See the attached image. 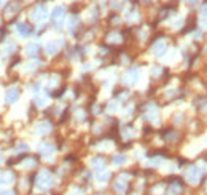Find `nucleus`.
Here are the masks:
<instances>
[{
	"mask_svg": "<svg viewBox=\"0 0 207 195\" xmlns=\"http://www.w3.org/2000/svg\"><path fill=\"white\" fill-rule=\"evenodd\" d=\"M51 184H53L51 174H49L46 170L40 171V173H38V178H37V187H38L40 190H48V189L51 187Z\"/></svg>",
	"mask_w": 207,
	"mask_h": 195,
	"instance_id": "1",
	"label": "nucleus"
},
{
	"mask_svg": "<svg viewBox=\"0 0 207 195\" xmlns=\"http://www.w3.org/2000/svg\"><path fill=\"white\" fill-rule=\"evenodd\" d=\"M13 179H15V174H13L10 170L0 171V186H8V184H11Z\"/></svg>",
	"mask_w": 207,
	"mask_h": 195,
	"instance_id": "2",
	"label": "nucleus"
},
{
	"mask_svg": "<svg viewBox=\"0 0 207 195\" xmlns=\"http://www.w3.org/2000/svg\"><path fill=\"white\" fill-rule=\"evenodd\" d=\"M201 174H202V171L199 168H190L186 171V179L191 181V182H198V179L201 178Z\"/></svg>",
	"mask_w": 207,
	"mask_h": 195,
	"instance_id": "3",
	"label": "nucleus"
},
{
	"mask_svg": "<svg viewBox=\"0 0 207 195\" xmlns=\"http://www.w3.org/2000/svg\"><path fill=\"white\" fill-rule=\"evenodd\" d=\"M19 98V90L18 88H10L7 93H5V101L7 102H15Z\"/></svg>",
	"mask_w": 207,
	"mask_h": 195,
	"instance_id": "4",
	"label": "nucleus"
},
{
	"mask_svg": "<svg viewBox=\"0 0 207 195\" xmlns=\"http://www.w3.org/2000/svg\"><path fill=\"white\" fill-rule=\"evenodd\" d=\"M59 47H61V40H51L49 42V43L46 45V53L48 54H54V53H56L58 50H59Z\"/></svg>",
	"mask_w": 207,
	"mask_h": 195,
	"instance_id": "5",
	"label": "nucleus"
},
{
	"mask_svg": "<svg viewBox=\"0 0 207 195\" xmlns=\"http://www.w3.org/2000/svg\"><path fill=\"white\" fill-rule=\"evenodd\" d=\"M45 15H46V10L43 8V7H37L34 11H32V19H35V21H41L45 18Z\"/></svg>",
	"mask_w": 207,
	"mask_h": 195,
	"instance_id": "6",
	"label": "nucleus"
},
{
	"mask_svg": "<svg viewBox=\"0 0 207 195\" xmlns=\"http://www.w3.org/2000/svg\"><path fill=\"white\" fill-rule=\"evenodd\" d=\"M137 78H139V69H137V67H132L131 71L126 74V82H128V83H135Z\"/></svg>",
	"mask_w": 207,
	"mask_h": 195,
	"instance_id": "7",
	"label": "nucleus"
},
{
	"mask_svg": "<svg viewBox=\"0 0 207 195\" xmlns=\"http://www.w3.org/2000/svg\"><path fill=\"white\" fill-rule=\"evenodd\" d=\"M16 31H18L19 35L26 37V35H29V34H31V26H29V24H26V22H21V24H18Z\"/></svg>",
	"mask_w": 207,
	"mask_h": 195,
	"instance_id": "8",
	"label": "nucleus"
},
{
	"mask_svg": "<svg viewBox=\"0 0 207 195\" xmlns=\"http://www.w3.org/2000/svg\"><path fill=\"white\" fill-rule=\"evenodd\" d=\"M49 130H51V125H49L48 122H41V123H38L37 127H35V131H37V133H40V134L48 133Z\"/></svg>",
	"mask_w": 207,
	"mask_h": 195,
	"instance_id": "9",
	"label": "nucleus"
},
{
	"mask_svg": "<svg viewBox=\"0 0 207 195\" xmlns=\"http://www.w3.org/2000/svg\"><path fill=\"white\" fill-rule=\"evenodd\" d=\"M64 13H65V10H64L62 7L54 8V11H53V19H54V21H61V19L64 18Z\"/></svg>",
	"mask_w": 207,
	"mask_h": 195,
	"instance_id": "10",
	"label": "nucleus"
},
{
	"mask_svg": "<svg viewBox=\"0 0 207 195\" xmlns=\"http://www.w3.org/2000/svg\"><path fill=\"white\" fill-rule=\"evenodd\" d=\"M53 150H54V147L49 142H45L43 146H40V152H43V154H51Z\"/></svg>",
	"mask_w": 207,
	"mask_h": 195,
	"instance_id": "11",
	"label": "nucleus"
},
{
	"mask_svg": "<svg viewBox=\"0 0 207 195\" xmlns=\"http://www.w3.org/2000/svg\"><path fill=\"white\" fill-rule=\"evenodd\" d=\"M37 51H38V45H35V43H32V45H27L26 47V53L27 54H37Z\"/></svg>",
	"mask_w": 207,
	"mask_h": 195,
	"instance_id": "12",
	"label": "nucleus"
},
{
	"mask_svg": "<svg viewBox=\"0 0 207 195\" xmlns=\"http://www.w3.org/2000/svg\"><path fill=\"white\" fill-rule=\"evenodd\" d=\"M18 8H19V3H18V2H13V3H10V5L7 7L5 13H7V15H10V13H15Z\"/></svg>",
	"mask_w": 207,
	"mask_h": 195,
	"instance_id": "13",
	"label": "nucleus"
},
{
	"mask_svg": "<svg viewBox=\"0 0 207 195\" xmlns=\"http://www.w3.org/2000/svg\"><path fill=\"white\" fill-rule=\"evenodd\" d=\"M124 189H126V184H124L123 181H120V179H118L116 182H115V190H116V192H121V193H123V192H124Z\"/></svg>",
	"mask_w": 207,
	"mask_h": 195,
	"instance_id": "14",
	"label": "nucleus"
},
{
	"mask_svg": "<svg viewBox=\"0 0 207 195\" xmlns=\"http://www.w3.org/2000/svg\"><path fill=\"white\" fill-rule=\"evenodd\" d=\"M124 162H126V157L124 155H115V158H113L115 165H120V163H124Z\"/></svg>",
	"mask_w": 207,
	"mask_h": 195,
	"instance_id": "15",
	"label": "nucleus"
},
{
	"mask_svg": "<svg viewBox=\"0 0 207 195\" xmlns=\"http://www.w3.org/2000/svg\"><path fill=\"white\" fill-rule=\"evenodd\" d=\"M15 48H16V45L13 43V42H10V43L7 45V48H5V53L8 54V53H11V51H15Z\"/></svg>",
	"mask_w": 207,
	"mask_h": 195,
	"instance_id": "16",
	"label": "nucleus"
},
{
	"mask_svg": "<svg viewBox=\"0 0 207 195\" xmlns=\"http://www.w3.org/2000/svg\"><path fill=\"white\" fill-rule=\"evenodd\" d=\"M108 176H110V173H108V171H104L102 174H99V173H97V179H99V181H107V179H108Z\"/></svg>",
	"mask_w": 207,
	"mask_h": 195,
	"instance_id": "17",
	"label": "nucleus"
},
{
	"mask_svg": "<svg viewBox=\"0 0 207 195\" xmlns=\"http://www.w3.org/2000/svg\"><path fill=\"white\" fill-rule=\"evenodd\" d=\"M0 195H13L11 190H0Z\"/></svg>",
	"mask_w": 207,
	"mask_h": 195,
	"instance_id": "18",
	"label": "nucleus"
},
{
	"mask_svg": "<svg viewBox=\"0 0 207 195\" xmlns=\"http://www.w3.org/2000/svg\"><path fill=\"white\" fill-rule=\"evenodd\" d=\"M0 162H2V157H0Z\"/></svg>",
	"mask_w": 207,
	"mask_h": 195,
	"instance_id": "19",
	"label": "nucleus"
}]
</instances>
